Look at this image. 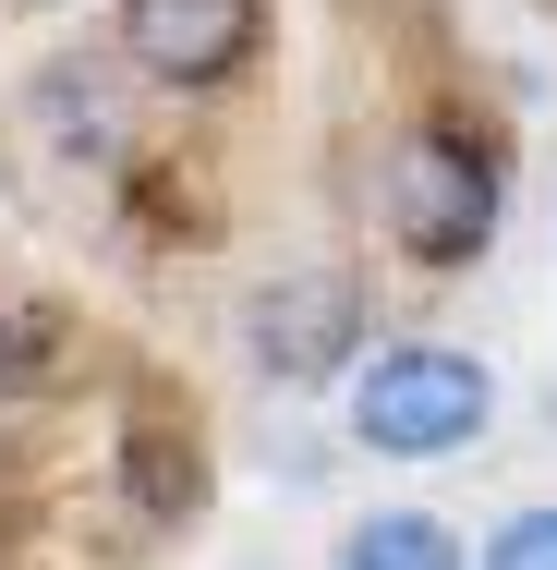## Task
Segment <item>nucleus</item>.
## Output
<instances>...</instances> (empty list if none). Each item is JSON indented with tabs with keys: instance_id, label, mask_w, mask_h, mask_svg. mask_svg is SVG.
Wrapping results in <instances>:
<instances>
[{
	"instance_id": "obj_3",
	"label": "nucleus",
	"mask_w": 557,
	"mask_h": 570,
	"mask_svg": "<svg viewBox=\"0 0 557 570\" xmlns=\"http://www.w3.org/2000/svg\"><path fill=\"white\" fill-rule=\"evenodd\" d=\"M351 328H364V292L339 267H304V279H267L255 316H242V352L279 376V389H316L351 364Z\"/></svg>"
},
{
	"instance_id": "obj_6",
	"label": "nucleus",
	"mask_w": 557,
	"mask_h": 570,
	"mask_svg": "<svg viewBox=\"0 0 557 570\" xmlns=\"http://www.w3.org/2000/svg\"><path fill=\"white\" fill-rule=\"evenodd\" d=\"M485 570H557V510H509L485 534Z\"/></svg>"
},
{
	"instance_id": "obj_5",
	"label": "nucleus",
	"mask_w": 557,
	"mask_h": 570,
	"mask_svg": "<svg viewBox=\"0 0 557 570\" xmlns=\"http://www.w3.org/2000/svg\"><path fill=\"white\" fill-rule=\"evenodd\" d=\"M339 570H460V534L437 510H376L339 534Z\"/></svg>"
},
{
	"instance_id": "obj_4",
	"label": "nucleus",
	"mask_w": 557,
	"mask_h": 570,
	"mask_svg": "<svg viewBox=\"0 0 557 570\" xmlns=\"http://www.w3.org/2000/svg\"><path fill=\"white\" fill-rule=\"evenodd\" d=\"M267 37V0H121V49L158 86H230Z\"/></svg>"
},
{
	"instance_id": "obj_2",
	"label": "nucleus",
	"mask_w": 557,
	"mask_h": 570,
	"mask_svg": "<svg viewBox=\"0 0 557 570\" xmlns=\"http://www.w3.org/2000/svg\"><path fill=\"white\" fill-rule=\"evenodd\" d=\"M485 413H497V376L473 364V352L448 341H400L364 364V389H351V438L388 461H448L485 438Z\"/></svg>"
},
{
	"instance_id": "obj_1",
	"label": "nucleus",
	"mask_w": 557,
	"mask_h": 570,
	"mask_svg": "<svg viewBox=\"0 0 557 570\" xmlns=\"http://www.w3.org/2000/svg\"><path fill=\"white\" fill-rule=\"evenodd\" d=\"M376 195H388V230H400L412 267H473V255L497 243V158H485L473 134H448V121L388 134Z\"/></svg>"
}]
</instances>
